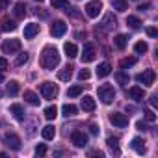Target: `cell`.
<instances>
[{"label":"cell","instance_id":"cell-21","mask_svg":"<svg viewBox=\"0 0 158 158\" xmlns=\"http://www.w3.org/2000/svg\"><path fill=\"white\" fill-rule=\"evenodd\" d=\"M127 43H128V37H127L125 34H119V35L114 37V45H115L119 50H123V48L127 47Z\"/></svg>","mask_w":158,"mask_h":158},{"label":"cell","instance_id":"cell-19","mask_svg":"<svg viewBox=\"0 0 158 158\" xmlns=\"http://www.w3.org/2000/svg\"><path fill=\"white\" fill-rule=\"evenodd\" d=\"M115 24H117V21H115V17H114L112 13H108V15L104 17V21H102V30H104V32H108V30H112V28H115Z\"/></svg>","mask_w":158,"mask_h":158},{"label":"cell","instance_id":"cell-11","mask_svg":"<svg viewBox=\"0 0 158 158\" xmlns=\"http://www.w3.org/2000/svg\"><path fill=\"white\" fill-rule=\"evenodd\" d=\"M65 32H67V24H65L63 21H56V23L50 26V34H52L54 37H61Z\"/></svg>","mask_w":158,"mask_h":158},{"label":"cell","instance_id":"cell-29","mask_svg":"<svg viewBox=\"0 0 158 158\" xmlns=\"http://www.w3.org/2000/svg\"><path fill=\"white\" fill-rule=\"evenodd\" d=\"M43 114H45V117H47L48 121H52V119H56V115H58V108H56V106H47Z\"/></svg>","mask_w":158,"mask_h":158},{"label":"cell","instance_id":"cell-2","mask_svg":"<svg viewBox=\"0 0 158 158\" xmlns=\"http://www.w3.org/2000/svg\"><path fill=\"white\" fill-rule=\"evenodd\" d=\"M97 93H99L101 102H104V104H112L114 99H115V89H114V86H110V84H102V86L97 89Z\"/></svg>","mask_w":158,"mask_h":158},{"label":"cell","instance_id":"cell-17","mask_svg":"<svg viewBox=\"0 0 158 158\" xmlns=\"http://www.w3.org/2000/svg\"><path fill=\"white\" fill-rule=\"evenodd\" d=\"M82 110L84 112H93L95 110V99L89 97V95H84L82 97Z\"/></svg>","mask_w":158,"mask_h":158},{"label":"cell","instance_id":"cell-4","mask_svg":"<svg viewBox=\"0 0 158 158\" xmlns=\"http://www.w3.org/2000/svg\"><path fill=\"white\" fill-rule=\"evenodd\" d=\"M154 78H156V73L152 71V69H147V71H143V73H139V74H136V80L139 82V84H143V86H152L154 84Z\"/></svg>","mask_w":158,"mask_h":158},{"label":"cell","instance_id":"cell-10","mask_svg":"<svg viewBox=\"0 0 158 158\" xmlns=\"http://www.w3.org/2000/svg\"><path fill=\"white\" fill-rule=\"evenodd\" d=\"M95 56H97L95 47H93L91 43H86V45H84V52H82V61H84V63H91V61L95 60Z\"/></svg>","mask_w":158,"mask_h":158},{"label":"cell","instance_id":"cell-44","mask_svg":"<svg viewBox=\"0 0 158 158\" xmlns=\"http://www.w3.org/2000/svg\"><path fill=\"white\" fill-rule=\"evenodd\" d=\"M136 128H138V130H147V125H145L143 121H138V123H136Z\"/></svg>","mask_w":158,"mask_h":158},{"label":"cell","instance_id":"cell-30","mask_svg":"<svg viewBox=\"0 0 158 158\" xmlns=\"http://www.w3.org/2000/svg\"><path fill=\"white\" fill-rule=\"evenodd\" d=\"M115 80H117V82H119L121 86H127L130 78H128V74H125L123 71H117V73H115Z\"/></svg>","mask_w":158,"mask_h":158},{"label":"cell","instance_id":"cell-52","mask_svg":"<svg viewBox=\"0 0 158 158\" xmlns=\"http://www.w3.org/2000/svg\"><path fill=\"white\" fill-rule=\"evenodd\" d=\"M132 2H138V0H132Z\"/></svg>","mask_w":158,"mask_h":158},{"label":"cell","instance_id":"cell-49","mask_svg":"<svg viewBox=\"0 0 158 158\" xmlns=\"http://www.w3.org/2000/svg\"><path fill=\"white\" fill-rule=\"evenodd\" d=\"M147 8H149V4H141V6H139V8H138V10H139V11H145V10H147Z\"/></svg>","mask_w":158,"mask_h":158},{"label":"cell","instance_id":"cell-42","mask_svg":"<svg viewBox=\"0 0 158 158\" xmlns=\"http://www.w3.org/2000/svg\"><path fill=\"white\" fill-rule=\"evenodd\" d=\"M8 69V60L0 56V71H6Z\"/></svg>","mask_w":158,"mask_h":158},{"label":"cell","instance_id":"cell-6","mask_svg":"<svg viewBox=\"0 0 158 158\" xmlns=\"http://www.w3.org/2000/svg\"><path fill=\"white\" fill-rule=\"evenodd\" d=\"M110 123H112L114 127H119V128H125V127L128 125V117H127L125 114H119V112H114V114H110Z\"/></svg>","mask_w":158,"mask_h":158},{"label":"cell","instance_id":"cell-28","mask_svg":"<svg viewBox=\"0 0 158 158\" xmlns=\"http://www.w3.org/2000/svg\"><path fill=\"white\" fill-rule=\"evenodd\" d=\"M127 24H128L132 30H138V28L141 26V21H139L138 17H134V15H128V17H127Z\"/></svg>","mask_w":158,"mask_h":158},{"label":"cell","instance_id":"cell-46","mask_svg":"<svg viewBox=\"0 0 158 158\" xmlns=\"http://www.w3.org/2000/svg\"><path fill=\"white\" fill-rule=\"evenodd\" d=\"M149 102H151V106H152V108H156V104H158V101H156V95H152Z\"/></svg>","mask_w":158,"mask_h":158},{"label":"cell","instance_id":"cell-50","mask_svg":"<svg viewBox=\"0 0 158 158\" xmlns=\"http://www.w3.org/2000/svg\"><path fill=\"white\" fill-rule=\"evenodd\" d=\"M0 82H4V74H2V71H0Z\"/></svg>","mask_w":158,"mask_h":158},{"label":"cell","instance_id":"cell-47","mask_svg":"<svg viewBox=\"0 0 158 158\" xmlns=\"http://www.w3.org/2000/svg\"><path fill=\"white\" fill-rule=\"evenodd\" d=\"M89 132H91V134H99V127H97V125H91V127H89Z\"/></svg>","mask_w":158,"mask_h":158},{"label":"cell","instance_id":"cell-1","mask_svg":"<svg viewBox=\"0 0 158 158\" xmlns=\"http://www.w3.org/2000/svg\"><path fill=\"white\" fill-rule=\"evenodd\" d=\"M60 63V52L56 50V47H45L41 56H39V65L47 71H52L56 65Z\"/></svg>","mask_w":158,"mask_h":158},{"label":"cell","instance_id":"cell-13","mask_svg":"<svg viewBox=\"0 0 158 158\" xmlns=\"http://www.w3.org/2000/svg\"><path fill=\"white\" fill-rule=\"evenodd\" d=\"M37 34H39V24L30 23V24L24 26V37H26V39H34Z\"/></svg>","mask_w":158,"mask_h":158},{"label":"cell","instance_id":"cell-34","mask_svg":"<svg viewBox=\"0 0 158 158\" xmlns=\"http://www.w3.org/2000/svg\"><path fill=\"white\" fill-rule=\"evenodd\" d=\"M106 143H108V147H110V149H114L115 152H119V139H117V138L110 136V138L106 139Z\"/></svg>","mask_w":158,"mask_h":158},{"label":"cell","instance_id":"cell-23","mask_svg":"<svg viewBox=\"0 0 158 158\" xmlns=\"http://www.w3.org/2000/svg\"><path fill=\"white\" fill-rule=\"evenodd\" d=\"M6 93L11 95V97H15V95L19 93V82H17V80H10V82L6 84Z\"/></svg>","mask_w":158,"mask_h":158},{"label":"cell","instance_id":"cell-31","mask_svg":"<svg viewBox=\"0 0 158 158\" xmlns=\"http://www.w3.org/2000/svg\"><path fill=\"white\" fill-rule=\"evenodd\" d=\"M134 50H136V54H145V52L149 50V45H147L145 41H138V43L134 45Z\"/></svg>","mask_w":158,"mask_h":158},{"label":"cell","instance_id":"cell-33","mask_svg":"<svg viewBox=\"0 0 158 158\" xmlns=\"http://www.w3.org/2000/svg\"><path fill=\"white\" fill-rule=\"evenodd\" d=\"M136 58L134 56H130V58H123L121 60V69H127V67H132V65H136Z\"/></svg>","mask_w":158,"mask_h":158},{"label":"cell","instance_id":"cell-9","mask_svg":"<svg viewBox=\"0 0 158 158\" xmlns=\"http://www.w3.org/2000/svg\"><path fill=\"white\" fill-rule=\"evenodd\" d=\"M4 141H6V145H8L10 149H13V151H19V149H21V138H19L15 132H8V134L4 136Z\"/></svg>","mask_w":158,"mask_h":158},{"label":"cell","instance_id":"cell-16","mask_svg":"<svg viewBox=\"0 0 158 158\" xmlns=\"http://www.w3.org/2000/svg\"><path fill=\"white\" fill-rule=\"evenodd\" d=\"M58 78H60L61 82H69L71 78H73V67H71V65H67V67L60 69V73H58Z\"/></svg>","mask_w":158,"mask_h":158},{"label":"cell","instance_id":"cell-3","mask_svg":"<svg viewBox=\"0 0 158 158\" xmlns=\"http://www.w3.org/2000/svg\"><path fill=\"white\" fill-rule=\"evenodd\" d=\"M58 86L56 84H52V82H43L41 84V95H43V99H47V101H52V99H56L58 97Z\"/></svg>","mask_w":158,"mask_h":158},{"label":"cell","instance_id":"cell-51","mask_svg":"<svg viewBox=\"0 0 158 158\" xmlns=\"http://www.w3.org/2000/svg\"><path fill=\"white\" fill-rule=\"evenodd\" d=\"M35 2H43V0H35Z\"/></svg>","mask_w":158,"mask_h":158},{"label":"cell","instance_id":"cell-39","mask_svg":"<svg viewBox=\"0 0 158 158\" xmlns=\"http://www.w3.org/2000/svg\"><path fill=\"white\" fill-rule=\"evenodd\" d=\"M89 76H91V74H89L88 69H80V71H78V80H88Z\"/></svg>","mask_w":158,"mask_h":158},{"label":"cell","instance_id":"cell-36","mask_svg":"<svg viewBox=\"0 0 158 158\" xmlns=\"http://www.w3.org/2000/svg\"><path fill=\"white\" fill-rule=\"evenodd\" d=\"M28 58H30V56H28V52L19 54V56H17V60H15V65H24V63L28 61Z\"/></svg>","mask_w":158,"mask_h":158},{"label":"cell","instance_id":"cell-41","mask_svg":"<svg viewBox=\"0 0 158 158\" xmlns=\"http://www.w3.org/2000/svg\"><path fill=\"white\" fill-rule=\"evenodd\" d=\"M147 35H149V37H156V35H158V30H156L154 26H149V28H147Z\"/></svg>","mask_w":158,"mask_h":158},{"label":"cell","instance_id":"cell-32","mask_svg":"<svg viewBox=\"0 0 158 158\" xmlns=\"http://www.w3.org/2000/svg\"><path fill=\"white\" fill-rule=\"evenodd\" d=\"M80 93H82V86H73V88H69V89H67V97H71V99L78 97Z\"/></svg>","mask_w":158,"mask_h":158},{"label":"cell","instance_id":"cell-22","mask_svg":"<svg viewBox=\"0 0 158 158\" xmlns=\"http://www.w3.org/2000/svg\"><path fill=\"white\" fill-rule=\"evenodd\" d=\"M63 50H65L67 58H76V56H78V48H76L74 43H65V45H63Z\"/></svg>","mask_w":158,"mask_h":158},{"label":"cell","instance_id":"cell-48","mask_svg":"<svg viewBox=\"0 0 158 158\" xmlns=\"http://www.w3.org/2000/svg\"><path fill=\"white\" fill-rule=\"evenodd\" d=\"M89 156H99V158H101V156H102V152H101V151H91V152H89Z\"/></svg>","mask_w":158,"mask_h":158},{"label":"cell","instance_id":"cell-18","mask_svg":"<svg viewBox=\"0 0 158 158\" xmlns=\"http://www.w3.org/2000/svg\"><path fill=\"white\" fill-rule=\"evenodd\" d=\"M130 145H132V149H134L138 154H145V151H147V147H145V141H143L141 138H134Z\"/></svg>","mask_w":158,"mask_h":158},{"label":"cell","instance_id":"cell-25","mask_svg":"<svg viewBox=\"0 0 158 158\" xmlns=\"http://www.w3.org/2000/svg\"><path fill=\"white\" fill-rule=\"evenodd\" d=\"M61 112H63L65 117H73V115L78 114V108H76L74 104H63V106H61Z\"/></svg>","mask_w":158,"mask_h":158},{"label":"cell","instance_id":"cell-26","mask_svg":"<svg viewBox=\"0 0 158 158\" xmlns=\"http://www.w3.org/2000/svg\"><path fill=\"white\" fill-rule=\"evenodd\" d=\"M112 6H114V10H117L121 13L128 10V2H127V0H112Z\"/></svg>","mask_w":158,"mask_h":158},{"label":"cell","instance_id":"cell-7","mask_svg":"<svg viewBox=\"0 0 158 158\" xmlns=\"http://www.w3.org/2000/svg\"><path fill=\"white\" fill-rule=\"evenodd\" d=\"M101 10H102V4L99 2V0H91V2H88V6H86V15L95 19V17H99Z\"/></svg>","mask_w":158,"mask_h":158},{"label":"cell","instance_id":"cell-15","mask_svg":"<svg viewBox=\"0 0 158 158\" xmlns=\"http://www.w3.org/2000/svg\"><path fill=\"white\" fill-rule=\"evenodd\" d=\"M110 73H112V65H110L108 61L99 63V67H97V76H99V78H106Z\"/></svg>","mask_w":158,"mask_h":158},{"label":"cell","instance_id":"cell-20","mask_svg":"<svg viewBox=\"0 0 158 158\" xmlns=\"http://www.w3.org/2000/svg\"><path fill=\"white\" fill-rule=\"evenodd\" d=\"M24 101H26L28 104H32V106H39V101H41V99H39L34 91L26 89V91H24Z\"/></svg>","mask_w":158,"mask_h":158},{"label":"cell","instance_id":"cell-14","mask_svg":"<svg viewBox=\"0 0 158 158\" xmlns=\"http://www.w3.org/2000/svg\"><path fill=\"white\" fill-rule=\"evenodd\" d=\"M128 97H130L132 101H143V97H145V91H143V88H139V86H134V88H130V89H128Z\"/></svg>","mask_w":158,"mask_h":158},{"label":"cell","instance_id":"cell-8","mask_svg":"<svg viewBox=\"0 0 158 158\" xmlns=\"http://www.w3.org/2000/svg\"><path fill=\"white\" fill-rule=\"evenodd\" d=\"M71 141L76 145V147H86L88 145V134L82 132V130H74L71 134Z\"/></svg>","mask_w":158,"mask_h":158},{"label":"cell","instance_id":"cell-12","mask_svg":"<svg viewBox=\"0 0 158 158\" xmlns=\"http://www.w3.org/2000/svg\"><path fill=\"white\" fill-rule=\"evenodd\" d=\"M10 114H11L17 121H24V117H26L24 108H23L21 104H11V106H10Z\"/></svg>","mask_w":158,"mask_h":158},{"label":"cell","instance_id":"cell-40","mask_svg":"<svg viewBox=\"0 0 158 158\" xmlns=\"http://www.w3.org/2000/svg\"><path fill=\"white\" fill-rule=\"evenodd\" d=\"M45 152H47V147H45L43 143L35 147V154H37V156H45Z\"/></svg>","mask_w":158,"mask_h":158},{"label":"cell","instance_id":"cell-43","mask_svg":"<svg viewBox=\"0 0 158 158\" xmlns=\"http://www.w3.org/2000/svg\"><path fill=\"white\" fill-rule=\"evenodd\" d=\"M65 8H67V6H65ZM65 11H67V15H73V17H78V11H76V8H67Z\"/></svg>","mask_w":158,"mask_h":158},{"label":"cell","instance_id":"cell-27","mask_svg":"<svg viewBox=\"0 0 158 158\" xmlns=\"http://www.w3.org/2000/svg\"><path fill=\"white\" fill-rule=\"evenodd\" d=\"M13 13H15V17H17V19H23V17L26 15V6H24L23 2H17V4H15V10H13Z\"/></svg>","mask_w":158,"mask_h":158},{"label":"cell","instance_id":"cell-5","mask_svg":"<svg viewBox=\"0 0 158 158\" xmlns=\"http://www.w3.org/2000/svg\"><path fill=\"white\" fill-rule=\"evenodd\" d=\"M21 50V41L19 39H6L2 43V52L4 54H15Z\"/></svg>","mask_w":158,"mask_h":158},{"label":"cell","instance_id":"cell-37","mask_svg":"<svg viewBox=\"0 0 158 158\" xmlns=\"http://www.w3.org/2000/svg\"><path fill=\"white\" fill-rule=\"evenodd\" d=\"M50 4H52L54 10H58V8H65L67 6V0H50Z\"/></svg>","mask_w":158,"mask_h":158},{"label":"cell","instance_id":"cell-35","mask_svg":"<svg viewBox=\"0 0 158 158\" xmlns=\"http://www.w3.org/2000/svg\"><path fill=\"white\" fill-rule=\"evenodd\" d=\"M15 28H17V24H15L13 21H4V23H2V30H4V32H13Z\"/></svg>","mask_w":158,"mask_h":158},{"label":"cell","instance_id":"cell-45","mask_svg":"<svg viewBox=\"0 0 158 158\" xmlns=\"http://www.w3.org/2000/svg\"><path fill=\"white\" fill-rule=\"evenodd\" d=\"M10 2H11V0H0V10H6L10 6Z\"/></svg>","mask_w":158,"mask_h":158},{"label":"cell","instance_id":"cell-24","mask_svg":"<svg viewBox=\"0 0 158 158\" xmlns=\"http://www.w3.org/2000/svg\"><path fill=\"white\" fill-rule=\"evenodd\" d=\"M41 136H43V139H54V136H56V128H54L52 125H47V127H43Z\"/></svg>","mask_w":158,"mask_h":158},{"label":"cell","instance_id":"cell-38","mask_svg":"<svg viewBox=\"0 0 158 158\" xmlns=\"http://www.w3.org/2000/svg\"><path fill=\"white\" fill-rule=\"evenodd\" d=\"M143 114H145V119H147L149 123H154V121H156V114H154L152 110H145Z\"/></svg>","mask_w":158,"mask_h":158}]
</instances>
